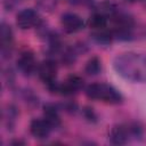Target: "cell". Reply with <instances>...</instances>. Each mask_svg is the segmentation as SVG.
<instances>
[{
	"label": "cell",
	"mask_w": 146,
	"mask_h": 146,
	"mask_svg": "<svg viewBox=\"0 0 146 146\" xmlns=\"http://www.w3.org/2000/svg\"><path fill=\"white\" fill-rule=\"evenodd\" d=\"M52 128L54 127L46 119H33L30 123V131L38 139H46L50 135Z\"/></svg>",
	"instance_id": "cell-8"
},
{
	"label": "cell",
	"mask_w": 146,
	"mask_h": 146,
	"mask_svg": "<svg viewBox=\"0 0 146 146\" xmlns=\"http://www.w3.org/2000/svg\"><path fill=\"white\" fill-rule=\"evenodd\" d=\"M71 3H74V5H84V3H88L90 0H68Z\"/></svg>",
	"instance_id": "cell-16"
},
{
	"label": "cell",
	"mask_w": 146,
	"mask_h": 146,
	"mask_svg": "<svg viewBox=\"0 0 146 146\" xmlns=\"http://www.w3.org/2000/svg\"><path fill=\"white\" fill-rule=\"evenodd\" d=\"M38 74L44 83H51L56 81L57 64L54 59H44L38 65Z\"/></svg>",
	"instance_id": "cell-5"
},
{
	"label": "cell",
	"mask_w": 146,
	"mask_h": 146,
	"mask_svg": "<svg viewBox=\"0 0 146 146\" xmlns=\"http://www.w3.org/2000/svg\"><path fill=\"white\" fill-rule=\"evenodd\" d=\"M86 95L94 100H102L108 104H119L123 97L113 86L108 83H91L86 88Z\"/></svg>",
	"instance_id": "cell-2"
},
{
	"label": "cell",
	"mask_w": 146,
	"mask_h": 146,
	"mask_svg": "<svg viewBox=\"0 0 146 146\" xmlns=\"http://www.w3.org/2000/svg\"><path fill=\"white\" fill-rule=\"evenodd\" d=\"M83 113H84V116L89 120V121H96V119H97V116H96V114H95V112L92 111V108H90V107H86L84 110H83Z\"/></svg>",
	"instance_id": "cell-15"
},
{
	"label": "cell",
	"mask_w": 146,
	"mask_h": 146,
	"mask_svg": "<svg viewBox=\"0 0 146 146\" xmlns=\"http://www.w3.org/2000/svg\"><path fill=\"white\" fill-rule=\"evenodd\" d=\"M51 92H58L65 96H71L76 94L83 87V79L79 75H70L63 83H57L56 81L47 84Z\"/></svg>",
	"instance_id": "cell-3"
},
{
	"label": "cell",
	"mask_w": 146,
	"mask_h": 146,
	"mask_svg": "<svg viewBox=\"0 0 146 146\" xmlns=\"http://www.w3.org/2000/svg\"><path fill=\"white\" fill-rule=\"evenodd\" d=\"M128 2H137V1H140V0H125Z\"/></svg>",
	"instance_id": "cell-17"
},
{
	"label": "cell",
	"mask_w": 146,
	"mask_h": 146,
	"mask_svg": "<svg viewBox=\"0 0 146 146\" xmlns=\"http://www.w3.org/2000/svg\"><path fill=\"white\" fill-rule=\"evenodd\" d=\"M88 25L94 30H103L107 25V17L98 11H95L88 19Z\"/></svg>",
	"instance_id": "cell-12"
},
{
	"label": "cell",
	"mask_w": 146,
	"mask_h": 146,
	"mask_svg": "<svg viewBox=\"0 0 146 146\" xmlns=\"http://www.w3.org/2000/svg\"><path fill=\"white\" fill-rule=\"evenodd\" d=\"M91 39L97 42L98 44H108L112 41L113 34L106 30H96L94 33H91Z\"/></svg>",
	"instance_id": "cell-13"
},
{
	"label": "cell",
	"mask_w": 146,
	"mask_h": 146,
	"mask_svg": "<svg viewBox=\"0 0 146 146\" xmlns=\"http://www.w3.org/2000/svg\"><path fill=\"white\" fill-rule=\"evenodd\" d=\"M60 24L65 32L75 33L83 29L84 23L82 18L75 13H65L60 17Z\"/></svg>",
	"instance_id": "cell-6"
},
{
	"label": "cell",
	"mask_w": 146,
	"mask_h": 146,
	"mask_svg": "<svg viewBox=\"0 0 146 146\" xmlns=\"http://www.w3.org/2000/svg\"><path fill=\"white\" fill-rule=\"evenodd\" d=\"M114 70L119 75L132 82H146V55L138 52H124L115 57Z\"/></svg>",
	"instance_id": "cell-1"
},
{
	"label": "cell",
	"mask_w": 146,
	"mask_h": 146,
	"mask_svg": "<svg viewBox=\"0 0 146 146\" xmlns=\"http://www.w3.org/2000/svg\"><path fill=\"white\" fill-rule=\"evenodd\" d=\"M17 67L24 75H31L38 70L36 60L31 51H23L17 58Z\"/></svg>",
	"instance_id": "cell-7"
},
{
	"label": "cell",
	"mask_w": 146,
	"mask_h": 146,
	"mask_svg": "<svg viewBox=\"0 0 146 146\" xmlns=\"http://www.w3.org/2000/svg\"><path fill=\"white\" fill-rule=\"evenodd\" d=\"M0 40H1V52L3 56L6 54H10L13 48V41H14V34L11 27L2 22L1 24V32H0Z\"/></svg>",
	"instance_id": "cell-10"
},
{
	"label": "cell",
	"mask_w": 146,
	"mask_h": 146,
	"mask_svg": "<svg viewBox=\"0 0 146 146\" xmlns=\"http://www.w3.org/2000/svg\"><path fill=\"white\" fill-rule=\"evenodd\" d=\"M43 114H44V119L48 120L52 127L59 125L60 117H59V114H58V110L54 104H51V103L46 104L43 106Z\"/></svg>",
	"instance_id": "cell-11"
},
{
	"label": "cell",
	"mask_w": 146,
	"mask_h": 146,
	"mask_svg": "<svg viewBox=\"0 0 146 146\" xmlns=\"http://www.w3.org/2000/svg\"><path fill=\"white\" fill-rule=\"evenodd\" d=\"M129 137H131L129 127L121 124L114 125L108 133V139L113 145H123L129 140Z\"/></svg>",
	"instance_id": "cell-9"
},
{
	"label": "cell",
	"mask_w": 146,
	"mask_h": 146,
	"mask_svg": "<svg viewBox=\"0 0 146 146\" xmlns=\"http://www.w3.org/2000/svg\"><path fill=\"white\" fill-rule=\"evenodd\" d=\"M16 23H17L18 27H21L22 30H27V29L34 27L35 25H39L40 17L34 9L25 8L17 14Z\"/></svg>",
	"instance_id": "cell-4"
},
{
	"label": "cell",
	"mask_w": 146,
	"mask_h": 146,
	"mask_svg": "<svg viewBox=\"0 0 146 146\" xmlns=\"http://www.w3.org/2000/svg\"><path fill=\"white\" fill-rule=\"evenodd\" d=\"M100 71H102V63H100V59L98 57L94 56L86 63L84 72L88 75H97Z\"/></svg>",
	"instance_id": "cell-14"
}]
</instances>
